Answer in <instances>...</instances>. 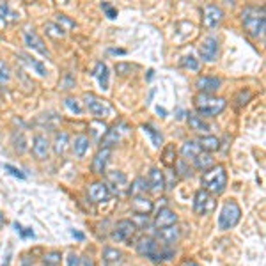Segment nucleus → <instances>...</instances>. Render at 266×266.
<instances>
[{"mask_svg": "<svg viewBox=\"0 0 266 266\" xmlns=\"http://www.w3.org/2000/svg\"><path fill=\"white\" fill-rule=\"evenodd\" d=\"M135 249L142 257L155 261V263H162V261H168L174 256V249L165 245V243L158 241L153 236H142L138 238V241L135 243Z\"/></svg>", "mask_w": 266, "mask_h": 266, "instance_id": "1", "label": "nucleus"}, {"mask_svg": "<svg viewBox=\"0 0 266 266\" xmlns=\"http://www.w3.org/2000/svg\"><path fill=\"white\" fill-rule=\"evenodd\" d=\"M243 29L249 36L252 37H263L264 27H266V18H264V7L249 6L243 9L241 13Z\"/></svg>", "mask_w": 266, "mask_h": 266, "instance_id": "2", "label": "nucleus"}, {"mask_svg": "<svg viewBox=\"0 0 266 266\" xmlns=\"http://www.w3.org/2000/svg\"><path fill=\"white\" fill-rule=\"evenodd\" d=\"M201 185H202V190L208 192L209 196H220L224 194L227 186V172H226V167L224 165H213L211 168L202 174L201 178Z\"/></svg>", "mask_w": 266, "mask_h": 266, "instance_id": "3", "label": "nucleus"}, {"mask_svg": "<svg viewBox=\"0 0 266 266\" xmlns=\"http://www.w3.org/2000/svg\"><path fill=\"white\" fill-rule=\"evenodd\" d=\"M194 107L199 112L201 115H206V117H215V115L222 114L227 107L226 98H220V96H213V94H199L194 98Z\"/></svg>", "mask_w": 266, "mask_h": 266, "instance_id": "4", "label": "nucleus"}, {"mask_svg": "<svg viewBox=\"0 0 266 266\" xmlns=\"http://www.w3.org/2000/svg\"><path fill=\"white\" fill-rule=\"evenodd\" d=\"M241 220V208L236 201H226L220 209L219 215V229L220 231H229L233 227L238 226V222Z\"/></svg>", "mask_w": 266, "mask_h": 266, "instance_id": "5", "label": "nucleus"}, {"mask_svg": "<svg viewBox=\"0 0 266 266\" xmlns=\"http://www.w3.org/2000/svg\"><path fill=\"white\" fill-rule=\"evenodd\" d=\"M84 103H85V107H87V110L91 112L96 119H105V117H108V115L114 114L112 105H108L107 101L98 98V96L92 94V92H85Z\"/></svg>", "mask_w": 266, "mask_h": 266, "instance_id": "6", "label": "nucleus"}, {"mask_svg": "<svg viewBox=\"0 0 266 266\" xmlns=\"http://www.w3.org/2000/svg\"><path fill=\"white\" fill-rule=\"evenodd\" d=\"M135 233H137V226H135V222L125 219V220H119V222L115 224L114 231H112V238L119 243H130L133 239Z\"/></svg>", "mask_w": 266, "mask_h": 266, "instance_id": "7", "label": "nucleus"}, {"mask_svg": "<svg viewBox=\"0 0 266 266\" xmlns=\"http://www.w3.org/2000/svg\"><path fill=\"white\" fill-rule=\"evenodd\" d=\"M219 50H220V43L215 36H208L199 46V54L201 59L206 62H215L216 57H219Z\"/></svg>", "mask_w": 266, "mask_h": 266, "instance_id": "8", "label": "nucleus"}, {"mask_svg": "<svg viewBox=\"0 0 266 266\" xmlns=\"http://www.w3.org/2000/svg\"><path fill=\"white\" fill-rule=\"evenodd\" d=\"M224 20V11L220 9L215 4H209L204 7V13H202V23L206 29H215L222 23Z\"/></svg>", "mask_w": 266, "mask_h": 266, "instance_id": "9", "label": "nucleus"}, {"mask_svg": "<svg viewBox=\"0 0 266 266\" xmlns=\"http://www.w3.org/2000/svg\"><path fill=\"white\" fill-rule=\"evenodd\" d=\"M126 125L125 123H121V125H114V126H110V128L105 132L103 135V138H101V148L103 149H110V148H114L115 144H117L119 140H121V135L126 132Z\"/></svg>", "mask_w": 266, "mask_h": 266, "instance_id": "10", "label": "nucleus"}, {"mask_svg": "<svg viewBox=\"0 0 266 266\" xmlns=\"http://www.w3.org/2000/svg\"><path fill=\"white\" fill-rule=\"evenodd\" d=\"M50 140H48L46 135L37 133L34 135L32 138V155L36 156L37 160H46L48 155H50Z\"/></svg>", "mask_w": 266, "mask_h": 266, "instance_id": "11", "label": "nucleus"}, {"mask_svg": "<svg viewBox=\"0 0 266 266\" xmlns=\"http://www.w3.org/2000/svg\"><path fill=\"white\" fill-rule=\"evenodd\" d=\"M87 196H89V199H91L92 202H105V201L110 199L112 192H110V188H108L107 183L94 181V183H91V185H89Z\"/></svg>", "mask_w": 266, "mask_h": 266, "instance_id": "12", "label": "nucleus"}, {"mask_svg": "<svg viewBox=\"0 0 266 266\" xmlns=\"http://www.w3.org/2000/svg\"><path fill=\"white\" fill-rule=\"evenodd\" d=\"M213 209V197L209 196L204 190H197L196 196H194V211L197 215H206Z\"/></svg>", "mask_w": 266, "mask_h": 266, "instance_id": "13", "label": "nucleus"}, {"mask_svg": "<svg viewBox=\"0 0 266 266\" xmlns=\"http://www.w3.org/2000/svg\"><path fill=\"white\" fill-rule=\"evenodd\" d=\"M148 188L153 196H160L165 190V176L158 168H151L148 176Z\"/></svg>", "mask_w": 266, "mask_h": 266, "instance_id": "14", "label": "nucleus"}, {"mask_svg": "<svg viewBox=\"0 0 266 266\" xmlns=\"http://www.w3.org/2000/svg\"><path fill=\"white\" fill-rule=\"evenodd\" d=\"M220 85H222V78L219 77H199L196 80V87L202 94H213L219 91Z\"/></svg>", "mask_w": 266, "mask_h": 266, "instance_id": "15", "label": "nucleus"}, {"mask_svg": "<svg viewBox=\"0 0 266 266\" xmlns=\"http://www.w3.org/2000/svg\"><path fill=\"white\" fill-rule=\"evenodd\" d=\"M178 224V215L172 211L171 208H162L158 211V215L155 216V227L156 229H167Z\"/></svg>", "mask_w": 266, "mask_h": 266, "instance_id": "16", "label": "nucleus"}, {"mask_svg": "<svg viewBox=\"0 0 266 266\" xmlns=\"http://www.w3.org/2000/svg\"><path fill=\"white\" fill-rule=\"evenodd\" d=\"M155 204L149 197L146 196H137V197H132V211L137 213V215H142V216H148L149 213L153 211Z\"/></svg>", "mask_w": 266, "mask_h": 266, "instance_id": "17", "label": "nucleus"}, {"mask_svg": "<svg viewBox=\"0 0 266 266\" xmlns=\"http://www.w3.org/2000/svg\"><path fill=\"white\" fill-rule=\"evenodd\" d=\"M23 41H25V44H27L31 50H36V52H39L41 55H50V52H48V48L44 46V43H43V39H41L39 36H37L36 32H32V31H25L23 32Z\"/></svg>", "mask_w": 266, "mask_h": 266, "instance_id": "18", "label": "nucleus"}, {"mask_svg": "<svg viewBox=\"0 0 266 266\" xmlns=\"http://www.w3.org/2000/svg\"><path fill=\"white\" fill-rule=\"evenodd\" d=\"M110 155H112V149H103V148L96 153L94 158H92V172H94V174H103V172L107 171Z\"/></svg>", "mask_w": 266, "mask_h": 266, "instance_id": "19", "label": "nucleus"}, {"mask_svg": "<svg viewBox=\"0 0 266 266\" xmlns=\"http://www.w3.org/2000/svg\"><path fill=\"white\" fill-rule=\"evenodd\" d=\"M179 238H181V231H179L176 226L167 227V229H160L158 233H156V239L162 241V243H165V245H168V247H172L174 243H178Z\"/></svg>", "mask_w": 266, "mask_h": 266, "instance_id": "20", "label": "nucleus"}, {"mask_svg": "<svg viewBox=\"0 0 266 266\" xmlns=\"http://www.w3.org/2000/svg\"><path fill=\"white\" fill-rule=\"evenodd\" d=\"M89 146H91V140H89V137L84 133L77 135V137L73 138V142H71V149H73L77 158H84L85 153L89 151Z\"/></svg>", "mask_w": 266, "mask_h": 266, "instance_id": "21", "label": "nucleus"}, {"mask_svg": "<svg viewBox=\"0 0 266 266\" xmlns=\"http://www.w3.org/2000/svg\"><path fill=\"white\" fill-rule=\"evenodd\" d=\"M197 144H199L202 153L211 155V153H215L220 149V138L215 137V135H204V137H201L199 140H197Z\"/></svg>", "mask_w": 266, "mask_h": 266, "instance_id": "22", "label": "nucleus"}, {"mask_svg": "<svg viewBox=\"0 0 266 266\" xmlns=\"http://www.w3.org/2000/svg\"><path fill=\"white\" fill-rule=\"evenodd\" d=\"M186 123H188L190 130H194V132H199V133H206L209 132V125L204 121V119L201 117V115L194 114V112H188L186 114Z\"/></svg>", "mask_w": 266, "mask_h": 266, "instance_id": "23", "label": "nucleus"}, {"mask_svg": "<svg viewBox=\"0 0 266 266\" xmlns=\"http://www.w3.org/2000/svg\"><path fill=\"white\" fill-rule=\"evenodd\" d=\"M54 153L57 156H62L64 153L67 151V148H69V135L66 132H57L55 133V138H54Z\"/></svg>", "mask_w": 266, "mask_h": 266, "instance_id": "24", "label": "nucleus"}, {"mask_svg": "<svg viewBox=\"0 0 266 266\" xmlns=\"http://www.w3.org/2000/svg\"><path fill=\"white\" fill-rule=\"evenodd\" d=\"M179 153H181V158L185 160H194L197 155L201 153V148L199 144H197L196 140H185L181 144V149H179Z\"/></svg>", "mask_w": 266, "mask_h": 266, "instance_id": "25", "label": "nucleus"}, {"mask_svg": "<svg viewBox=\"0 0 266 266\" xmlns=\"http://www.w3.org/2000/svg\"><path fill=\"white\" fill-rule=\"evenodd\" d=\"M123 257H125V254L119 249H114V247H105L103 249V261L107 263V266L123 263Z\"/></svg>", "mask_w": 266, "mask_h": 266, "instance_id": "26", "label": "nucleus"}, {"mask_svg": "<svg viewBox=\"0 0 266 266\" xmlns=\"http://www.w3.org/2000/svg\"><path fill=\"white\" fill-rule=\"evenodd\" d=\"M215 165V160L211 158V155H208V153H199V155L194 158V167L197 168V171H202L206 172L208 168H211Z\"/></svg>", "mask_w": 266, "mask_h": 266, "instance_id": "27", "label": "nucleus"}, {"mask_svg": "<svg viewBox=\"0 0 266 266\" xmlns=\"http://www.w3.org/2000/svg\"><path fill=\"white\" fill-rule=\"evenodd\" d=\"M92 77L98 78L101 89H108V67H107V64L98 62L96 67H94V71H92Z\"/></svg>", "mask_w": 266, "mask_h": 266, "instance_id": "28", "label": "nucleus"}, {"mask_svg": "<svg viewBox=\"0 0 266 266\" xmlns=\"http://www.w3.org/2000/svg\"><path fill=\"white\" fill-rule=\"evenodd\" d=\"M146 192H149V188H148V179H146V178H137V179H135V181L132 183V186H130V194H132V197L146 196Z\"/></svg>", "mask_w": 266, "mask_h": 266, "instance_id": "29", "label": "nucleus"}, {"mask_svg": "<svg viewBox=\"0 0 266 266\" xmlns=\"http://www.w3.org/2000/svg\"><path fill=\"white\" fill-rule=\"evenodd\" d=\"M107 179L110 185H114L115 188H123V186H126V176L125 172L121 171H112L107 174Z\"/></svg>", "mask_w": 266, "mask_h": 266, "instance_id": "30", "label": "nucleus"}, {"mask_svg": "<svg viewBox=\"0 0 266 266\" xmlns=\"http://www.w3.org/2000/svg\"><path fill=\"white\" fill-rule=\"evenodd\" d=\"M44 31H46V34L50 37H54V39H61V37L66 36V29L59 27L55 21H48V23L44 25Z\"/></svg>", "mask_w": 266, "mask_h": 266, "instance_id": "31", "label": "nucleus"}, {"mask_svg": "<svg viewBox=\"0 0 266 266\" xmlns=\"http://www.w3.org/2000/svg\"><path fill=\"white\" fill-rule=\"evenodd\" d=\"M62 261V254L59 250H50L43 256V264L44 266H59Z\"/></svg>", "mask_w": 266, "mask_h": 266, "instance_id": "32", "label": "nucleus"}, {"mask_svg": "<svg viewBox=\"0 0 266 266\" xmlns=\"http://www.w3.org/2000/svg\"><path fill=\"white\" fill-rule=\"evenodd\" d=\"M140 128L144 130V132L148 133L149 137H151V140H153V146H155V148H160V146H162V142H163V137H162V133H160V132H156V130L153 128L151 125H142Z\"/></svg>", "mask_w": 266, "mask_h": 266, "instance_id": "33", "label": "nucleus"}, {"mask_svg": "<svg viewBox=\"0 0 266 266\" xmlns=\"http://www.w3.org/2000/svg\"><path fill=\"white\" fill-rule=\"evenodd\" d=\"M162 162H163V165H167V167H174V163H176V148L172 144H168L167 148L163 149Z\"/></svg>", "mask_w": 266, "mask_h": 266, "instance_id": "34", "label": "nucleus"}, {"mask_svg": "<svg viewBox=\"0 0 266 266\" xmlns=\"http://www.w3.org/2000/svg\"><path fill=\"white\" fill-rule=\"evenodd\" d=\"M23 59H25V62H27V64L31 66L37 75H39V77H44V75H46V67H44L43 62L36 61V59H31L29 55H23Z\"/></svg>", "mask_w": 266, "mask_h": 266, "instance_id": "35", "label": "nucleus"}, {"mask_svg": "<svg viewBox=\"0 0 266 266\" xmlns=\"http://www.w3.org/2000/svg\"><path fill=\"white\" fill-rule=\"evenodd\" d=\"M64 105H66L67 110L73 112V114H82V112H84V107H82V103L77 98H71L69 96V98L64 100Z\"/></svg>", "mask_w": 266, "mask_h": 266, "instance_id": "36", "label": "nucleus"}, {"mask_svg": "<svg viewBox=\"0 0 266 266\" xmlns=\"http://www.w3.org/2000/svg\"><path fill=\"white\" fill-rule=\"evenodd\" d=\"M181 67H185V69L197 71V69H199V61H197L196 57H192V55H186V57L181 59Z\"/></svg>", "mask_w": 266, "mask_h": 266, "instance_id": "37", "label": "nucleus"}, {"mask_svg": "<svg viewBox=\"0 0 266 266\" xmlns=\"http://www.w3.org/2000/svg\"><path fill=\"white\" fill-rule=\"evenodd\" d=\"M9 80H11V69H9V66H7L4 61H0V85L9 84Z\"/></svg>", "mask_w": 266, "mask_h": 266, "instance_id": "38", "label": "nucleus"}, {"mask_svg": "<svg viewBox=\"0 0 266 266\" xmlns=\"http://www.w3.org/2000/svg\"><path fill=\"white\" fill-rule=\"evenodd\" d=\"M250 100H252V91L243 89V91H239L238 96H236V105H238V107H243V105H247Z\"/></svg>", "mask_w": 266, "mask_h": 266, "instance_id": "39", "label": "nucleus"}, {"mask_svg": "<svg viewBox=\"0 0 266 266\" xmlns=\"http://www.w3.org/2000/svg\"><path fill=\"white\" fill-rule=\"evenodd\" d=\"M133 69L135 66H132L130 62H117V64H115V73H117L119 77H126V75H130Z\"/></svg>", "mask_w": 266, "mask_h": 266, "instance_id": "40", "label": "nucleus"}, {"mask_svg": "<svg viewBox=\"0 0 266 266\" xmlns=\"http://www.w3.org/2000/svg\"><path fill=\"white\" fill-rule=\"evenodd\" d=\"M174 165L179 168L178 174L181 176V178H190V176H192V168H190V167L186 168V162H185V160H179V162H176Z\"/></svg>", "mask_w": 266, "mask_h": 266, "instance_id": "41", "label": "nucleus"}, {"mask_svg": "<svg viewBox=\"0 0 266 266\" xmlns=\"http://www.w3.org/2000/svg\"><path fill=\"white\" fill-rule=\"evenodd\" d=\"M55 23H57L59 27H62V25H66V27H69V29L77 25L73 20H69V18H67V16H64V14H57V18H55ZM62 29H64V27H62Z\"/></svg>", "mask_w": 266, "mask_h": 266, "instance_id": "42", "label": "nucleus"}, {"mask_svg": "<svg viewBox=\"0 0 266 266\" xmlns=\"http://www.w3.org/2000/svg\"><path fill=\"white\" fill-rule=\"evenodd\" d=\"M14 227H16V231L20 233L21 238H34V231L29 229V227H21L18 222H14Z\"/></svg>", "mask_w": 266, "mask_h": 266, "instance_id": "43", "label": "nucleus"}, {"mask_svg": "<svg viewBox=\"0 0 266 266\" xmlns=\"http://www.w3.org/2000/svg\"><path fill=\"white\" fill-rule=\"evenodd\" d=\"M66 264L67 266H80V256L77 252H69L66 257Z\"/></svg>", "mask_w": 266, "mask_h": 266, "instance_id": "44", "label": "nucleus"}, {"mask_svg": "<svg viewBox=\"0 0 266 266\" xmlns=\"http://www.w3.org/2000/svg\"><path fill=\"white\" fill-rule=\"evenodd\" d=\"M4 168H6L7 172H9L11 176H14V178H20V179H25V174L23 172L20 171V168H16V167H13V165H9V163H6L4 165Z\"/></svg>", "mask_w": 266, "mask_h": 266, "instance_id": "45", "label": "nucleus"}, {"mask_svg": "<svg viewBox=\"0 0 266 266\" xmlns=\"http://www.w3.org/2000/svg\"><path fill=\"white\" fill-rule=\"evenodd\" d=\"M101 9L105 11V13H107V16L110 18V20H114L115 16H117V11L114 9V7L110 6V4H107V2H103L101 4Z\"/></svg>", "mask_w": 266, "mask_h": 266, "instance_id": "46", "label": "nucleus"}, {"mask_svg": "<svg viewBox=\"0 0 266 266\" xmlns=\"http://www.w3.org/2000/svg\"><path fill=\"white\" fill-rule=\"evenodd\" d=\"M80 266H96V263L89 254H85V256L80 257Z\"/></svg>", "mask_w": 266, "mask_h": 266, "instance_id": "47", "label": "nucleus"}, {"mask_svg": "<svg viewBox=\"0 0 266 266\" xmlns=\"http://www.w3.org/2000/svg\"><path fill=\"white\" fill-rule=\"evenodd\" d=\"M179 266H199V263H196L194 259H185Z\"/></svg>", "mask_w": 266, "mask_h": 266, "instance_id": "48", "label": "nucleus"}, {"mask_svg": "<svg viewBox=\"0 0 266 266\" xmlns=\"http://www.w3.org/2000/svg\"><path fill=\"white\" fill-rule=\"evenodd\" d=\"M71 234H73L75 238H78V239H84V234H82V233H78V231H71Z\"/></svg>", "mask_w": 266, "mask_h": 266, "instance_id": "49", "label": "nucleus"}, {"mask_svg": "<svg viewBox=\"0 0 266 266\" xmlns=\"http://www.w3.org/2000/svg\"><path fill=\"white\" fill-rule=\"evenodd\" d=\"M4 224H6V216H4V213L0 211V229L4 227Z\"/></svg>", "mask_w": 266, "mask_h": 266, "instance_id": "50", "label": "nucleus"}, {"mask_svg": "<svg viewBox=\"0 0 266 266\" xmlns=\"http://www.w3.org/2000/svg\"><path fill=\"white\" fill-rule=\"evenodd\" d=\"M110 52H112V54H119V55H125L126 54L125 50H110Z\"/></svg>", "mask_w": 266, "mask_h": 266, "instance_id": "51", "label": "nucleus"}, {"mask_svg": "<svg viewBox=\"0 0 266 266\" xmlns=\"http://www.w3.org/2000/svg\"><path fill=\"white\" fill-rule=\"evenodd\" d=\"M156 110H158V114H162V117H165V114H167V112L163 110V108H160V107H158V108H156Z\"/></svg>", "mask_w": 266, "mask_h": 266, "instance_id": "52", "label": "nucleus"}]
</instances>
